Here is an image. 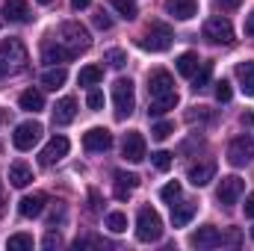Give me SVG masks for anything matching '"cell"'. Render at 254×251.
Masks as SVG:
<instances>
[{
	"instance_id": "cell-24",
	"label": "cell",
	"mask_w": 254,
	"mask_h": 251,
	"mask_svg": "<svg viewBox=\"0 0 254 251\" xmlns=\"http://www.w3.org/2000/svg\"><path fill=\"white\" fill-rule=\"evenodd\" d=\"M18 104H21V110H27V113H39V110H45V95H42L39 89H27V92H21Z\"/></svg>"
},
{
	"instance_id": "cell-37",
	"label": "cell",
	"mask_w": 254,
	"mask_h": 251,
	"mask_svg": "<svg viewBox=\"0 0 254 251\" xmlns=\"http://www.w3.org/2000/svg\"><path fill=\"white\" fill-rule=\"evenodd\" d=\"M172 130H175V127L169 125V122H160V125H154L151 136H154L157 142H163V139H169V136H172Z\"/></svg>"
},
{
	"instance_id": "cell-5",
	"label": "cell",
	"mask_w": 254,
	"mask_h": 251,
	"mask_svg": "<svg viewBox=\"0 0 254 251\" xmlns=\"http://www.w3.org/2000/svg\"><path fill=\"white\" fill-rule=\"evenodd\" d=\"M60 39H63V45L71 51V54L89 51V45H92L89 30H86L83 24H77V21H65L63 27H60Z\"/></svg>"
},
{
	"instance_id": "cell-9",
	"label": "cell",
	"mask_w": 254,
	"mask_h": 251,
	"mask_svg": "<svg viewBox=\"0 0 254 251\" xmlns=\"http://www.w3.org/2000/svg\"><path fill=\"white\" fill-rule=\"evenodd\" d=\"M228 160L234 166H246L254 160V139L252 136H237L231 145H228Z\"/></svg>"
},
{
	"instance_id": "cell-50",
	"label": "cell",
	"mask_w": 254,
	"mask_h": 251,
	"mask_svg": "<svg viewBox=\"0 0 254 251\" xmlns=\"http://www.w3.org/2000/svg\"><path fill=\"white\" fill-rule=\"evenodd\" d=\"M252 240H254V228H252Z\"/></svg>"
},
{
	"instance_id": "cell-11",
	"label": "cell",
	"mask_w": 254,
	"mask_h": 251,
	"mask_svg": "<svg viewBox=\"0 0 254 251\" xmlns=\"http://www.w3.org/2000/svg\"><path fill=\"white\" fill-rule=\"evenodd\" d=\"M243 189H246V184H243L237 175H231V178H222V184H219V189H216V198H219V204L234 207V204L240 201Z\"/></svg>"
},
{
	"instance_id": "cell-6",
	"label": "cell",
	"mask_w": 254,
	"mask_h": 251,
	"mask_svg": "<svg viewBox=\"0 0 254 251\" xmlns=\"http://www.w3.org/2000/svg\"><path fill=\"white\" fill-rule=\"evenodd\" d=\"M139 48H142V51H151V54H163V51H169V48H172V30H169L166 24L154 21V24L148 27V33L139 39Z\"/></svg>"
},
{
	"instance_id": "cell-43",
	"label": "cell",
	"mask_w": 254,
	"mask_h": 251,
	"mask_svg": "<svg viewBox=\"0 0 254 251\" xmlns=\"http://www.w3.org/2000/svg\"><path fill=\"white\" fill-rule=\"evenodd\" d=\"M89 201H92V204H89V213H98V204H101V198H98V192H95V189L89 192Z\"/></svg>"
},
{
	"instance_id": "cell-45",
	"label": "cell",
	"mask_w": 254,
	"mask_h": 251,
	"mask_svg": "<svg viewBox=\"0 0 254 251\" xmlns=\"http://www.w3.org/2000/svg\"><path fill=\"white\" fill-rule=\"evenodd\" d=\"M246 36H254V12L246 18Z\"/></svg>"
},
{
	"instance_id": "cell-3",
	"label": "cell",
	"mask_w": 254,
	"mask_h": 251,
	"mask_svg": "<svg viewBox=\"0 0 254 251\" xmlns=\"http://www.w3.org/2000/svg\"><path fill=\"white\" fill-rule=\"evenodd\" d=\"M163 237V219L154 207H142L136 216V240L139 243H157Z\"/></svg>"
},
{
	"instance_id": "cell-23",
	"label": "cell",
	"mask_w": 254,
	"mask_h": 251,
	"mask_svg": "<svg viewBox=\"0 0 254 251\" xmlns=\"http://www.w3.org/2000/svg\"><path fill=\"white\" fill-rule=\"evenodd\" d=\"M237 80H240V89L249 95V98H254V63H240L237 65Z\"/></svg>"
},
{
	"instance_id": "cell-33",
	"label": "cell",
	"mask_w": 254,
	"mask_h": 251,
	"mask_svg": "<svg viewBox=\"0 0 254 251\" xmlns=\"http://www.w3.org/2000/svg\"><path fill=\"white\" fill-rule=\"evenodd\" d=\"M160 198H163V201H169V204H175V201L181 198V184H178V181H169L166 187L160 189Z\"/></svg>"
},
{
	"instance_id": "cell-30",
	"label": "cell",
	"mask_w": 254,
	"mask_h": 251,
	"mask_svg": "<svg viewBox=\"0 0 254 251\" xmlns=\"http://www.w3.org/2000/svg\"><path fill=\"white\" fill-rule=\"evenodd\" d=\"M6 246H9V251H27L33 249V237L30 234H12Z\"/></svg>"
},
{
	"instance_id": "cell-44",
	"label": "cell",
	"mask_w": 254,
	"mask_h": 251,
	"mask_svg": "<svg viewBox=\"0 0 254 251\" xmlns=\"http://www.w3.org/2000/svg\"><path fill=\"white\" fill-rule=\"evenodd\" d=\"M240 3H243V0H219V6H222V9H228V12H231V9H237Z\"/></svg>"
},
{
	"instance_id": "cell-32",
	"label": "cell",
	"mask_w": 254,
	"mask_h": 251,
	"mask_svg": "<svg viewBox=\"0 0 254 251\" xmlns=\"http://www.w3.org/2000/svg\"><path fill=\"white\" fill-rule=\"evenodd\" d=\"M107 228H110L113 234H125L127 231V216L125 213H119V210L110 213V216H107Z\"/></svg>"
},
{
	"instance_id": "cell-27",
	"label": "cell",
	"mask_w": 254,
	"mask_h": 251,
	"mask_svg": "<svg viewBox=\"0 0 254 251\" xmlns=\"http://www.w3.org/2000/svg\"><path fill=\"white\" fill-rule=\"evenodd\" d=\"M104 80V68H98V65H86V68H80V74H77V83L80 86H95V83H101Z\"/></svg>"
},
{
	"instance_id": "cell-47",
	"label": "cell",
	"mask_w": 254,
	"mask_h": 251,
	"mask_svg": "<svg viewBox=\"0 0 254 251\" xmlns=\"http://www.w3.org/2000/svg\"><path fill=\"white\" fill-rule=\"evenodd\" d=\"M6 213V195H3V184H0V216Z\"/></svg>"
},
{
	"instance_id": "cell-4",
	"label": "cell",
	"mask_w": 254,
	"mask_h": 251,
	"mask_svg": "<svg viewBox=\"0 0 254 251\" xmlns=\"http://www.w3.org/2000/svg\"><path fill=\"white\" fill-rule=\"evenodd\" d=\"M113 104H116V116L119 119H130L133 110H136V92H133V83L127 77H119L113 83Z\"/></svg>"
},
{
	"instance_id": "cell-13",
	"label": "cell",
	"mask_w": 254,
	"mask_h": 251,
	"mask_svg": "<svg viewBox=\"0 0 254 251\" xmlns=\"http://www.w3.org/2000/svg\"><path fill=\"white\" fill-rule=\"evenodd\" d=\"M45 204H48V195H45V192L24 195V198L18 201V213H21L24 219H36V216H42V213H45Z\"/></svg>"
},
{
	"instance_id": "cell-38",
	"label": "cell",
	"mask_w": 254,
	"mask_h": 251,
	"mask_svg": "<svg viewBox=\"0 0 254 251\" xmlns=\"http://www.w3.org/2000/svg\"><path fill=\"white\" fill-rule=\"evenodd\" d=\"M231 95H234V92H231V83H228V80H219V83H216V98H219L222 104H228Z\"/></svg>"
},
{
	"instance_id": "cell-12",
	"label": "cell",
	"mask_w": 254,
	"mask_h": 251,
	"mask_svg": "<svg viewBox=\"0 0 254 251\" xmlns=\"http://www.w3.org/2000/svg\"><path fill=\"white\" fill-rule=\"evenodd\" d=\"M122 154H125L127 163H142V160H145V136H142V133H136V130L125 133Z\"/></svg>"
},
{
	"instance_id": "cell-20",
	"label": "cell",
	"mask_w": 254,
	"mask_h": 251,
	"mask_svg": "<svg viewBox=\"0 0 254 251\" xmlns=\"http://www.w3.org/2000/svg\"><path fill=\"white\" fill-rule=\"evenodd\" d=\"M3 15H6V21H15V24H24V21H30L27 0H6V3H3Z\"/></svg>"
},
{
	"instance_id": "cell-17",
	"label": "cell",
	"mask_w": 254,
	"mask_h": 251,
	"mask_svg": "<svg viewBox=\"0 0 254 251\" xmlns=\"http://www.w3.org/2000/svg\"><path fill=\"white\" fill-rule=\"evenodd\" d=\"M74 116H77V101H74L71 95L63 98V101L54 107V125H60V127L71 125V122H74Z\"/></svg>"
},
{
	"instance_id": "cell-25",
	"label": "cell",
	"mask_w": 254,
	"mask_h": 251,
	"mask_svg": "<svg viewBox=\"0 0 254 251\" xmlns=\"http://www.w3.org/2000/svg\"><path fill=\"white\" fill-rule=\"evenodd\" d=\"M71 57H74V54H71V51L65 48L63 42H60V45H45V51H42V60H45V63H48V65H57V63H68Z\"/></svg>"
},
{
	"instance_id": "cell-8",
	"label": "cell",
	"mask_w": 254,
	"mask_h": 251,
	"mask_svg": "<svg viewBox=\"0 0 254 251\" xmlns=\"http://www.w3.org/2000/svg\"><path fill=\"white\" fill-rule=\"evenodd\" d=\"M39 139H42V125L39 122H24V125L15 127V133H12V145L18 151H30Z\"/></svg>"
},
{
	"instance_id": "cell-22",
	"label": "cell",
	"mask_w": 254,
	"mask_h": 251,
	"mask_svg": "<svg viewBox=\"0 0 254 251\" xmlns=\"http://www.w3.org/2000/svg\"><path fill=\"white\" fill-rule=\"evenodd\" d=\"M30 181H33V172H30L27 163H12V166H9V184L15 189L30 187Z\"/></svg>"
},
{
	"instance_id": "cell-41",
	"label": "cell",
	"mask_w": 254,
	"mask_h": 251,
	"mask_svg": "<svg viewBox=\"0 0 254 251\" xmlns=\"http://www.w3.org/2000/svg\"><path fill=\"white\" fill-rule=\"evenodd\" d=\"M243 210H246V216H249V219H254V192L249 195V198H246V204H243Z\"/></svg>"
},
{
	"instance_id": "cell-19",
	"label": "cell",
	"mask_w": 254,
	"mask_h": 251,
	"mask_svg": "<svg viewBox=\"0 0 254 251\" xmlns=\"http://www.w3.org/2000/svg\"><path fill=\"white\" fill-rule=\"evenodd\" d=\"M195 210H198V204H195V201H181V204H172V225H175V228L190 225L192 216H195Z\"/></svg>"
},
{
	"instance_id": "cell-1",
	"label": "cell",
	"mask_w": 254,
	"mask_h": 251,
	"mask_svg": "<svg viewBox=\"0 0 254 251\" xmlns=\"http://www.w3.org/2000/svg\"><path fill=\"white\" fill-rule=\"evenodd\" d=\"M148 95H151V107H148L151 116H163V113H169V110L178 107L175 80H172V74L163 71V68H157V71L148 74Z\"/></svg>"
},
{
	"instance_id": "cell-7",
	"label": "cell",
	"mask_w": 254,
	"mask_h": 251,
	"mask_svg": "<svg viewBox=\"0 0 254 251\" xmlns=\"http://www.w3.org/2000/svg\"><path fill=\"white\" fill-rule=\"evenodd\" d=\"M204 39L213 42V45H234V27H231V21L222 18V15L210 18L204 24Z\"/></svg>"
},
{
	"instance_id": "cell-15",
	"label": "cell",
	"mask_w": 254,
	"mask_h": 251,
	"mask_svg": "<svg viewBox=\"0 0 254 251\" xmlns=\"http://www.w3.org/2000/svg\"><path fill=\"white\" fill-rule=\"evenodd\" d=\"M190 243L195 249H216V246H222V234H219V228L204 225V228H198L190 237Z\"/></svg>"
},
{
	"instance_id": "cell-29",
	"label": "cell",
	"mask_w": 254,
	"mask_h": 251,
	"mask_svg": "<svg viewBox=\"0 0 254 251\" xmlns=\"http://www.w3.org/2000/svg\"><path fill=\"white\" fill-rule=\"evenodd\" d=\"M113 3V9L122 15V18H127V21H133L136 15H139V6H136V0H110Z\"/></svg>"
},
{
	"instance_id": "cell-31",
	"label": "cell",
	"mask_w": 254,
	"mask_h": 251,
	"mask_svg": "<svg viewBox=\"0 0 254 251\" xmlns=\"http://www.w3.org/2000/svg\"><path fill=\"white\" fill-rule=\"evenodd\" d=\"M210 74H213V65L201 63V71H195V74H192V89H195V92H198V89H204V86H207V80H210Z\"/></svg>"
},
{
	"instance_id": "cell-49",
	"label": "cell",
	"mask_w": 254,
	"mask_h": 251,
	"mask_svg": "<svg viewBox=\"0 0 254 251\" xmlns=\"http://www.w3.org/2000/svg\"><path fill=\"white\" fill-rule=\"evenodd\" d=\"M0 122H3V110H0Z\"/></svg>"
},
{
	"instance_id": "cell-16",
	"label": "cell",
	"mask_w": 254,
	"mask_h": 251,
	"mask_svg": "<svg viewBox=\"0 0 254 251\" xmlns=\"http://www.w3.org/2000/svg\"><path fill=\"white\" fill-rule=\"evenodd\" d=\"M213 178H216V163H213V160L198 163V166H192L190 169V184L192 187H207Z\"/></svg>"
},
{
	"instance_id": "cell-40",
	"label": "cell",
	"mask_w": 254,
	"mask_h": 251,
	"mask_svg": "<svg viewBox=\"0 0 254 251\" xmlns=\"http://www.w3.org/2000/svg\"><path fill=\"white\" fill-rule=\"evenodd\" d=\"M42 246H45V249H57V246H63V240H60V234H54V231H51V234L45 237V243H42Z\"/></svg>"
},
{
	"instance_id": "cell-26",
	"label": "cell",
	"mask_w": 254,
	"mask_h": 251,
	"mask_svg": "<svg viewBox=\"0 0 254 251\" xmlns=\"http://www.w3.org/2000/svg\"><path fill=\"white\" fill-rule=\"evenodd\" d=\"M65 80H68V74H65L63 65H60V68L54 65V68H48V71L42 74V86H45V89H54V92H57V89L63 86Z\"/></svg>"
},
{
	"instance_id": "cell-10",
	"label": "cell",
	"mask_w": 254,
	"mask_h": 251,
	"mask_svg": "<svg viewBox=\"0 0 254 251\" xmlns=\"http://www.w3.org/2000/svg\"><path fill=\"white\" fill-rule=\"evenodd\" d=\"M83 148L92 154H104L113 148V133L107 127H92L89 133H83Z\"/></svg>"
},
{
	"instance_id": "cell-21",
	"label": "cell",
	"mask_w": 254,
	"mask_h": 251,
	"mask_svg": "<svg viewBox=\"0 0 254 251\" xmlns=\"http://www.w3.org/2000/svg\"><path fill=\"white\" fill-rule=\"evenodd\" d=\"M139 187V175H130V172H116V198H130L133 189Z\"/></svg>"
},
{
	"instance_id": "cell-48",
	"label": "cell",
	"mask_w": 254,
	"mask_h": 251,
	"mask_svg": "<svg viewBox=\"0 0 254 251\" xmlns=\"http://www.w3.org/2000/svg\"><path fill=\"white\" fill-rule=\"evenodd\" d=\"M39 3H51V0H39Z\"/></svg>"
},
{
	"instance_id": "cell-2",
	"label": "cell",
	"mask_w": 254,
	"mask_h": 251,
	"mask_svg": "<svg viewBox=\"0 0 254 251\" xmlns=\"http://www.w3.org/2000/svg\"><path fill=\"white\" fill-rule=\"evenodd\" d=\"M27 48L18 42V39H6L0 42V77H12V74H21L27 68Z\"/></svg>"
},
{
	"instance_id": "cell-39",
	"label": "cell",
	"mask_w": 254,
	"mask_h": 251,
	"mask_svg": "<svg viewBox=\"0 0 254 251\" xmlns=\"http://www.w3.org/2000/svg\"><path fill=\"white\" fill-rule=\"evenodd\" d=\"M95 27H98V30H110V27H113V18L104 15V12H98V15H95Z\"/></svg>"
},
{
	"instance_id": "cell-42",
	"label": "cell",
	"mask_w": 254,
	"mask_h": 251,
	"mask_svg": "<svg viewBox=\"0 0 254 251\" xmlns=\"http://www.w3.org/2000/svg\"><path fill=\"white\" fill-rule=\"evenodd\" d=\"M63 219H65V207L60 204V207H57V210L51 213V225H57V222H63Z\"/></svg>"
},
{
	"instance_id": "cell-28",
	"label": "cell",
	"mask_w": 254,
	"mask_h": 251,
	"mask_svg": "<svg viewBox=\"0 0 254 251\" xmlns=\"http://www.w3.org/2000/svg\"><path fill=\"white\" fill-rule=\"evenodd\" d=\"M195 71H198V54H192V51L181 54V57H178V74H184V77H192Z\"/></svg>"
},
{
	"instance_id": "cell-14",
	"label": "cell",
	"mask_w": 254,
	"mask_h": 251,
	"mask_svg": "<svg viewBox=\"0 0 254 251\" xmlns=\"http://www.w3.org/2000/svg\"><path fill=\"white\" fill-rule=\"evenodd\" d=\"M68 148H71V145H68V139H65V136H54V139L45 145V151H42L39 163H42V166H54V163H60L65 154H68Z\"/></svg>"
},
{
	"instance_id": "cell-34",
	"label": "cell",
	"mask_w": 254,
	"mask_h": 251,
	"mask_svg": "<svg viewBox=\"0 0 254 251\" xmlns=\"http://www.w3.org/2000/svg\"><path fill=\"white\" fill-rule=\"evenodd\" d=\"M86 107H89L92 113L104 110V92H101V89H92V92L86 95Z\"/></svg>"
},
{
	"instance_id": "cell-36",
	"label": "cell",
	"mask_w": 254,
	"mask_h": 251,
	"mask_svg": "<svg viewBox=\"0 0 254 251\" xmlns=\"http://www.w3.org/2000/svg\"><path fill=\"white\" fill-rule=\"evenodd\" d=\"M104 60L113 65V68H125V65H127V54H125V51H107V57H104Z\"/></svg>"
},
{
	"instance_id": "cell-35",
	"label": "cell",
	"mask_w": 254,
	"mask_h": 251,
	"mask_svg": "<svg viewBox=\"0 0 254 251\" xmlns=\"http://www.w3.org/2000/svg\"><path fill=\"white\" fill-rule=\"evenodd\" d=\"M151 160H154V166L160 172H169L172 169V154L169 151H157V154H151Z\"/></svg>"
},
{
	"instance_id": "cell-46",
	"label": "cell",
	"mask_w": 254,
	"mask_h": 251,
	"mask_svg": "<svg viewBox=\"0 0 254 251\" xmlns=\"http://www.w3.org/2000/svg\"><path fill=\"white\" fill-rule=\"evenodd\" d=\"M89 3H92V0H71V6H74V9H86Z\"/></svg>"
},
{
	"instance_id": "cell-18",
	"label": "cell",
	"mask_w": 254,
	"mask_h": 251,
	"mask_svg": "<svg viewBox=\"0 0 254 251\" xmlns=\"http://www.w3.org/2000/svg\"><path fill=\"white\" fill-rule=\"evenodd\" d=\"M166 9L178 21H190V18H195V12H198V0H166Z\"/></svg>"
}]
</instances>
